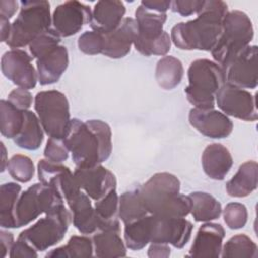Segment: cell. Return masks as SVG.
<instances>
[{
    "instance_id": "cell-37",
    "label": "cell",
    "mask_w": 258,
    "mask_h": 258,
    "mask_svg": "<svg viewBox=\"0 0 258 258\" xmlns=\"http://www.w3.org/2000/svg\"><path fill=\"white\" fill-rule=\"evenodd\" d=\"M6 169L13 179L24 183L31 180L35 170L32 160L23 154L13 155L8 160Z\"/></svg>"
},
{
    "instance_id": "cell-3",
    "label": "cell",
    "mask_w": 258,
    "mask_h": 258,
    "mask_svg": "<svg viewBox=\"0 0 258 258\" xmlns=\"http://www.w3.org/2000/svg\"><path fill=\"white\" fill-rule=\"evenodd\" d=\"M179 190V179L168 172L155 173L140 186L148 214L164 218H184L190 214V198Z\"/></svg>"
},
{
    "instance_id": "cell-26",
    "label": "cell",
    "mask_w": 258,
    "mask_h": 258,
    "mask_svg": "<svg viewBox=\"0 0 258 258\" xmlns=\"http://www.w3.org/2000/svg\"><path fill=\"white\" fill-rule=\"evenodd\" d=\"M120 233L121 229H107L96 232L92 238L95 256L100 258L126 256V244Z\"/></svg>"
},
{
    "instance_id": "cell-11",
    "label": "cell",
    "mask_w": 258,
    "mask_h": 258,
    "mask_svg": "<svg viewBox=\"0 0 258 258\" xmlns=\"http://www.w3.org/2000/svg\"><path fill=\"white\" fill-rule=\"evenodd\" d=\"M192 224L184 218H164L150 214V244L182 248L189 241Z\"/></svg>"
},
{
    "instance_id": "cell-23",
    "label": "cell",
    "mask_w": 258,
    "mask_h": 258,
    "mask_svg": "<svg viewBox=\"0 0 258 258\" xmlns=\"http://www.w3.org/2000/svg\"><path fill=\"white\" fill-rule=\"evenodd\" d=\"M69 66V52L66 46L58 45L44 56L36 59V71L40 85L56 83Z\"/></svg>"
},
{
    "instance_id": "cell-39",
    "label": "cell",
    "mask_w": 258,
    "mask_h": 258,
    "mask_svg": "<svg viewBox=\"0 0 258 258\" xmlns=\"http://www.w3.org/2000/svg\"><path fill=\"white\" fill-rule=\"evenodd\" d=\"M223 217L226 225L230 229H242L248 220L247 208L241 203H229L223 211Z\"/></svg>"
},
{
    "instance_id": "cell-48",
    "label": "cell",
    "mask_w": 258,
    "mask_h": 258,
    "mask_svg": "<svg viewBox=\"0 0 258 258\" xmlns=\"http://www.w3.org/2000/svg\"><path fill=\"white\" fill-rule=\"evenodd\" d=\"M18 9V2L14 0L0 1V16L10 19Z\"/></svg>"
},
{
    "instance_id": "cell-22",
    "label": "cell",
    "mask_w": 258,
    "mask_h": 258,
    "mask_svg": "<svg viewBox=\"0 0 258 258\" xmlns=\"http://www.w3.org/2000/svg\"><path fill=\"white\" fill-rule=\"evenodd\" d=\"M167 14L152 9H148L140 4L135 11V21L137 23V35L134 40V47L148 43L158 38L163 30Z\"/></svg>"
},
{
    "instance_id": "cell-41",
    "label": "cell",
    "mask_w": 258,
    "mask_h": 258,
    "mask_svg": "<svg viewBox=\"0 0 258 258\" xmlns=\"http://www.w3.org/2000/svg\"><path fill=\"white\" fill-rule=\"evenodd\" d=\"M170 47H171V38L166 31H163L158 38L148 43L139 45L135 47V49L139 53L145 56H150V55L165 56L167 52L170 50Z\"/></svg>"
},
{
    "instance_id": "cell-4",
    "label": "cell",
    "mask_w": 258,
    "mask_h": 258,
    "mask_svg": "<svg viewBox=\"0 0 258 258\" xmlns=\"http://www.w3.org/2000/svg\"><path fill=\"white\" fill-rule=\"evenodd\" d=\"M254 28L250 17L241 10L228 11L222 21L220 36L211 50L212 56L222 69L250 45Z\"/></svg>"
},
{
    "instance_id": "cell-38",
    "label": "cell",
    "mask_w": 258,
    "mask_h": 258,
    "mask_svg": "<svg viewBox=\"0 0 258 258\" xmlns=\"http://www.w3.org/2000/svg\"><path fill=\"white\" fill-rule=\"evenodd\" d=\"M60 36L52 28H48L39 34L28 46L30 54L33 58L39 59L44 56L46 53L53 50L59 45Z\"/></svg>"
},
{
    "instance_id": "cell-34",
    "label": "cell",
    "mask_w": 258,
    "mask_h": 258,
    "mask_svg": "<svg viewBox=\"0 0 258 258\" xmlns=\"http://www.w3.org/2000/svg\"><path fill=\"white\" fill-rule=\"evenodd\" d=\"M26 111V110H25ZM24 122V111L19 110L8 100L0 102V130L4 137L14 139Z\"/></svg>"
},
{
    "instance_id": "cell-49",
    "label": "cell",
    "mask_w": 258,
    "mask_h": 258,
    "mask_svg": "<svg viewBox=\"0 0 258 258\" xmlns=\"http://www.w3.org/2000/svg\"><path fill=\"white\" fill-rule=\"evenodd\" d=\"M144 7L148 9H152L159 12H165L170 8L171 1H165V0H143L141 3Z\"/></svg>"
},
{
    "instance_id": "cell-42",
    "label": "cell",
    "mask_w": 258,
    "mask_h": 258,
    "mask_svg": "<svg viewBox=\"0 0 258 258\" xmlns=\"http://www.w3.org/2000/svg\"><path fill=\"white\" fill-rule=\"evenodd\" d=\"M69 153L70 151L64 144L63 139H56L52 137L48 138L43 151L45 159L56 163L66 161L69 157Z\"/></svg>"
},
{
    "instance_id": "cell-14",
    "label": "cell",
    "mask_w": 258,
    "mask_h": 258,
    "mask_svg": "<svg viewBox=\"0 0 258 258\" xmlns=\"http://www.w3.org/2000/svg\"><path fill=\"white\" fill-rule=\"evenodd\" d=\"M33 57L23 49H10L1 58L3 75L18 88L26 90L36 86L37 71L31 63Z\"/></svg>"
},
{
    "instance_id": "cell-40",
    "label": "cell",
    "mask_w": 258,
    "mask_h": 258,
    "mask_svg": "<svg viewBox=\"0 0 258 258\" xmlns=\"http://www.w3.org/2000/svg\"><path fill=\"white\" fill-rule=\"evenodd\" d=\"M78 47L85 54L95 55L102 53L104 47V35L92 31H85L78 39Z\"/></svg>"
},
{
    "instance_id": "cell-20",
    "label": "cell",
    "mask_w": 258,
    "mask_h": 258,
    "mask_svg": "<svg viewBox=\"0 0 258 258\" xmlns=\"http://www.w3.org/2000/svg\"><path fill=\"white\" fill-rule=\"evenodd\" d=\"M126 8L122 1L101 0L92 10L91 28L101 34H108L115 30L125 18Z\"/></svg>"
},
{
    "instance_id": "cell-35",
    "label": "cell",
    "mask_w": 258,
    "mask_h": 258,
    "mask_svg": "<svg viewBox=\"0 0 258 258\" xmlns=\"http://www.w3.org/2000/svg\"><path fill=\"white\" fill-rule=\"evenodd\" d=\"M94 246L92 239L86 236H73L64 246L51 250L46 257L60 258H85L93 255Z\"/></svg>"
},
{
    "instance_id": "cell-8",
    "label": "cell",
    "mask_w": 258,
    "mask_h": 258,
    "mask_svg": "<svg viewBox=\"0 0 258 258\" xmlns=\"http://www.w3.org/2000/svg\"><path fill=\"white\" fill-rule=\"evenodd\" d=\"M71 222L72 215L61 204L23 230L18 239L27 242L36 251H45L63 239Z\"/></svg>"
},
{
    "instance_id": "cell-6",
    "label": "cell",
    "mask_w": 258,
    "mask_h": 258,
    "mask_svg": "<svg viewBox=\"0 0 258 258\" xmlns=\"http://www.w3.org/2000/svg\"><path fill=\"white\" fill-rule=\"evenodd\" d=\"M50 24H52V16L47 1H21L20 11L11 23L10 36L5 43L11 49H20L50 28Z\"/></svg>"
},
{
    "instance_id": "cell-5",
    "label": "cell",
    "mask_w": 258,
    "mask_h": 258,
    "mask_svg": "<svg viewBox=\"0 0 258 258\" xmlns=\"http://www.w3.org/2000/svg\"><path fill=\"white\" fill-rule=\"evenodd\" d=\"M187 78L184 89L187 101L198 109H214L216 94L226 83L223 69L213 60L196 59L187 70Z\"/></svg>"
},
{
    "instance_id": "cell-15",
    "label": "cell",
    "mask_w": 258,
    "mask_h": 258,
    "mask_svg": "<svg viewBox=\"0 0 258 258\" xmlns=\"http://www.w3.org/2000/svg\"><path fill=\"white\" fill-rule=\"evenodd\" d=\"M91 7L76 0L66 1L55 7L52 13V28L60 37L77 34L91 21Z\"/></svg>"
},
{
    "instance_id": "cell-21",
    "label": "cell",
    "mask_w": 258,
    "mask_h": 258,
    "mask_svg": "<svg viewBox=\"0 0 258 258\" xmlns=\"http://www.w3.org/2000/svg\"><path fill=\"white\" fill-rule=\"evenodd\" d=\"M75 228L82 234H95L101 230V222L91 203V198L82 190L67 202Z\"/></svg>"
},
{
    "instance_id": "cell-18",
    "label": "cell",
    "mask_w": 258,
    "mask_h": 258,
    "mask_svg": "<svg viewBox=\"0 0 258 258\" xmlns=\"http://www.w3.org/2000/svg\"><path fill=\"white\" fill-rule=\"evenodd\" d=\"M137 23L134 18L125 17L120 25L112 32L104 35L102 54L110 58H122L131 49L137 35Z\"/></svg>"
},
{
    "instance_id": "cell-44",
    "label": "cell",
    "mask_w": 258,
    "mask_h": 258,
    "mask_svg": "<svg viewBox=\"0 0 258 258\" xmlns=\"http://www.w3.org/2000/svg\"><path fill=\"white\" fill-rule=\"evenodd\" d=\"M12 105H14L19 110L25 111L28 110L32 105V95L30 92L23 88H17L12 90L7 99Z\"/></svg>"
},
{
    "instance_id": "cell-12",
    "label": "cell",
    "mask_w": 258,
    "mask_h": 258,
    "mask_svg": "<svg viewBox=\"0 0 258 258\" xmlns=\"http://www.w3.org/2000/svg\"><path fill=\"white\" fill-rule=\"evenodd\" d=\"M223 71L227 84L240 89H255L258 84L257 46H247Z\"/></svg>"
},
{
    "instance_id": "cell-24",
    "label": "cell",
    "mask_w": 258,
    "mask_h": 258,
    "mask_svg": "<svg viewBox=\"0 0 258 258\" xmlns=\"http://www.w3.org/2000/svg\"><path fill=\"white\" fill-rule=\"evenodd\" d=\"M233 165L232 155L227 147L220 143L209 144L202 154V166L212 179L223 180Z\"/></svg>"
},
{
    "instance_id": "cell-32",
    "label": "cell",
    "mask_w": 258,
    "mask_h": 258,
    "mask_svg": "<svg viewBox=\"0 0 258 258\" xmlns=\"http://www.w3.org/2000/svg\"><path fill=\"white\" fill-rule=\"evenodd\" d=\"M21 186L15 182H7L0 187V226L16 228L14 211L20 196Z\"/></svg>"
},
{
    "instance_id": "cell-2",
    "label": "cell",
    "mask_w": 258,
    "mask_h": 258,
    "mask_svg": "<svg viewBox=\"0 0 258 258\" xmlns=\"http://www.w3.org/2000/svg\"><path fill=\"white\" fill-rule=\"evenodd\" d=\"M228 11L224 1L204 0L197 18L172 27L171 42L183 50L211 51L220 36L222 21Z\"/></svg>"
},
{
    "instance_id": "cell-51",
    "label": "cell",
    "mask_w": 258,
    "mask_h": 258,
    "mask_svg": "<svg viewBox=\"0 0 258 258\" xmlns=\"http://www.w3.org/2000/svg\"><path fill=\"white\" fill-rule=\"evenodd\" d=\"M1 149H2V162H1V171H4L6 166H7V163H8V159H6V148L4 146V143L1 142Z\"/></svg>"
},
{
    "instance_id": "cell-36",
    "label": "cell",
    "mask_w": 258,
    "mask_h": 258,
    "mask_svg": "<svg viewBox=\"0 0 258 258\" xmlns=\"http://www.w3.org/2000/svg\"><path fill=\"white\" fill-rule=\"evenodd\" d=\"M258 255L255 242L244 234L235 235L222 247L221 256L224 258H256Z\"/></svg>"
},
{
    "instance_id": "cell-30",
    "label": "cell",
    "mask_w": 258,
    "mask_h": 258,
    "mask_svg": "<svg viewBox=\"0 0 258 258\" xmlns=\"http://www.w3.org/2000/svg\"><path fill=\"white\" fill-rule=\"evenodd\" d=\"M146 215H148V212L141 197L140 186L129 189L119 197V218L124 225Z\"/></svg>"
},
{
    "instance_id": "cell-25",
    "label": "cell",
    "mask_w": 258,
    "mask_h": 258,
    "mask_svg": "<svg viewBox=\"0 0 258 258\" xmlns=\"http://www.w3.org/2000/svg\"><path fill=\"white\" fill-rule=\"evenodd\" d=\"M258 165L254 160L241 164L236 174L226 183V190L230 197L245 198L257 188Z\"/></svg>"
},
{
    "instance_id": "cell-43",
    "label": "cell",
    "mask_w": 258,
    "mask_h": 258,
    "mask_svg": "<svg viewBox=\"0 0 258 258\" xmlns=\"http://www.w3.org/2000/svg\"><path fill=\"white\" fill-rule=\"evenodd\" d=\"M204 0H174L171 1L170 9L181 16H189L198 14L203 6Z\"/></svg>"
},
{
    "instance_id": "cell-16",
    "label": "cell",
    "mask_w": 258,
    "mask_h": 258,
    "mask_svg": "<svg viewBox=\"0 0 258 258\" xmlns=\"http://www.w3.org/2000/svg\"><path fill=\"white\" fill-rule=\"evenodd\" d=\"M74 175L80 188L94 201L100 200L116 188L115 175L101 164L91 167H76Z\"/></svg>"
},
{
    "instance_id": "cell-47",
    "label": "cell",
    "mask_w": 258,
    "mask_h": 258,
    "mask_svg": "<svg viewBox=\"0 0 258 258\" xmlns=\"http://www.w3.org/2000/svg\"><path fill=\"white\" fill-rule=\"evenodd\" d=\"M147 255L151 258H166L170 255V248L167 244L152 243L148 248Z\"/></svg>"
},
{
    "instance_id": "cell-27",
    "label": "cell",
    "mask_w": 258,
    "mask_h": 258,
    "mask_svg": "<svg viewBox=\"0 0 258 258\" xmlns=\"http://www.w3.org/2000/svg\"><path fill=\"white\" fill-rule=\"evenodd\" d=\"M43 131L37 115L26 110L24 111L23 126L18 135L13 139L14 143L26 150H36L43 141Z\"/></svg>"
},
{
    "instance_id": "cell-28",
    "label": "cell",
    "mask_w": 258,
    "mask_h": 258,
    "mask_svg": "<svg viewBox=\"0 0 258 258\" xmlns=\"http://www.w3.org/2000/svg\"><path fill=\"white\" fill-rule=\"evenodd\" d=\"M188 197L191 201L190 214L196 222H211L221 216V203L212 195L204 191H194Z\"/></svg>"
},
{
    "instance_id": "cell-33",
    "label": "cell",
    "mask_w": 258,
    "mask_h": 258,
    "mask_svg": "<svg viewBox=\"0 0 258 258\" xmlns=\"http://www.w3.org/2000/svg\"><path fill=\"white\" fill-rule=\"evenodd\" d=\"M124 242L132 251L141 250L150 243V214L125 225Z\"/></svg>"
},
{
    "instance_id": "cell-50",
    "label": "cell",
    "mask_w": 258,
    "mask_h": 258,
    "mask_svg": "<svg viewBox=\"0 0 258 258\" xmlns=\"http://www.w3.org/2000/svg\"><path fill=\"white\" fill-rule=\"evenodd\" d=\"M0 30H1V41L6 42L10 36L11 31V23L9 19L0 16Z\"/></svg>"
},
{
    "instance_id": "cell-17",
    "label": "cell",
    "mask_w": 258,
    "mask_h": 258,
    "mask_svg": "<svg viewBox=\"0 0 258 258\" xmlns=\"http://www.w3.org/2000/svg\"><path fill=\"white\" fill-rule=\"evenodd\" d=\"M189 124L203 135L210 138H226L233 131L230 118L215 109L192 108L188 114Z\"/></svg>"
},
{
    "instance_id": "cell-29",
    "label": "cell",
    "mask_w": 258,
    "mask_h": 258,
    "mask_svg": "<svg viewBox=\"0 0 258 258\" xmlns=\"http://www.w3.org/2000/svg\"><path fill=\"white\" fill-rule=\"evenodd\" d=\"M183 77L181 61L171 55L161 57L155 68V80L164 90H172L180 84Z\"/></svg>"
},
{
    "instance_id": "cell-1",
    "label": "cell",
    "mask_w": 258,
    "mask_h": 258,
    "mask_svg": "<svg viewBox=\"0 0 258 258\" xmlns=\"http://www.w3.org/2000/svg\"><path fill=\"white\" fill-rule=\"evenodd\" d=\"M63 141L77 167L101 164L112 152L111 128L101 120L72 119Z\"/></svg>"
},
{
    "instance_id": "cell-13",
    "label": "cell",
    "mask_w": 258,
    "mask_h": 258,
    "mask_svg": "<svg viewBox=\"0 0 258 258\" xmlns=\"http://www.w3.org/2000/svg\"><path fill=\"white\" fill-rule=\"evenodd\" d=\"M37 176L39 182L59 194L66 202L82 190L74 173L61 163L40 159L37 163Z\"/></svg>"
},
{
    "instance_id": "cell-45",
    "label": "cell",
    "mask_w": 258,
    "mask_h": 258,
    "mask_svg": "<svg viewBox=\"0 0 258 258\" xmlns=\"http://www.w3.org/2000/svg\"><path fill=\"white\" fill-rule=\"evenodd\" d=\"M37 251L31 247L27 242L18 239L16 242H14L10 252H9V257L10 258H18V257H24V258H36Z\"/></svg>"
},
{
    "instance_id": "cell-46",
    "label": "cell",
    "mask_w": 258,
    "mask_h": 258,
    "mask_svg": "<svg viewBox=\"0 0 258 258\" xmlns=\"http://www.w3.org/2000/svg\"><path fill=\"white\" fill-rule=\"evenodd\" d=\"M14 244V238L12 233L1 230L0 231V257L4 258L8 252H10Z\"/></svg>"
},
{
    "instance_id": "cell-10",
    "label": "cell",
    "mask_w": 258,
    "mask_h": 258,
    "mask_svg": "<svg viewBox=\"0 0 258 258\" xmlns=\"http://www.w3.org/2000/svg\"><path fill=\"white\" fill-rule=\"evenodd\" d=\"M216 105L227 116L254 122L258 118L256 97L245 89L225 83L216 94Z\"/></svg>"
},
{
    "instance_id": "cell-7",
    "label": "cell",
    "mask_w": 258,
    "mask_h": 258,
    "mask_svg": "<svg viewBox=\"0 0 258 258\" xmlns=\"http://www.w3.org/2000/svg\"><path fill=\"white\" fill-rule=\"evenodd\" d=\"M34 110L49 137H66L72 119L69 101L63 93L56 90L38 92L34 98Z\"/></svg>"
},
{
    "instance_id": "cell-19",
    "label": "cell",
    "mask_w": 258,
    "mask_h": 258,
    "mask_svg": "<svg viewBox=\"0 0 258 258\" xmlns=\"http://www.w3.org/2000/svg\"><path fill=\"white\" fill-rule=\"evenodd\" d=\"M224 238L225 230L221 224L207 222L199 228L187 256L219 257Z\"/></svg>"
},
{
    "instance_id": "cell-31",
    "label": "cell",
    "mask_w": 258,
    "mask_h": 258,
    "mask_svg": "<svg viewBox=\"0 0 258 258\" xmlns=\"http://www.w3.org/2000/svg\"><path fill=\"white\" fill-rule=\"evenodd\" d=\"M95 211L101 222V230L121 229L119 222V196L115 189L95 201ZM100 230V231H101Z\"/></svg>"
},
{
    "instance_id": "cell-9",
    "label": "cell",
    "mask_w": 258,
    "mask_h": 258,
    "mask_svg": "<svg viewBox=\"0 0 258 258\" xmlns=\"http://www.w3.org/2000/svg\"><path fill=\"white\" fill-rule=\"evenodd\" d=\"M64 204L63 198L41 182L34 183L20 194L14 211L15 226L20 228Z\"/></svg>"
}]
</instances>
